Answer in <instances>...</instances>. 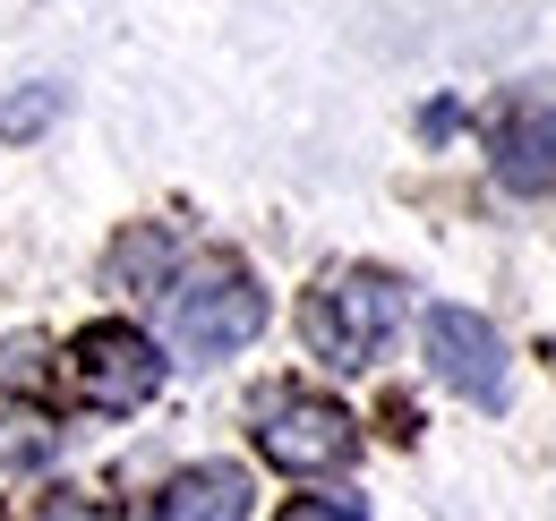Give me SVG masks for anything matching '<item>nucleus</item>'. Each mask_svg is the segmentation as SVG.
<instances>
[{
	"label": "nucleus",
	"mask_w": 556,
	"mask_h": 521,
	"mask_svg": "<svg viewBox=\"0 0 556 521\" xmlns=\"http://www.w3.org/2000/svg\"><path fill=\"white\" fill-rule=\"evenodd\" d=\"M403 308H412V291H403L394 274H377V265H343V274H326V282L308 291L300 333H308V351H317L326 368H377L386 342L403 333Z\"/></svg>",
	"instance_id": "obj_1"
},
{
	"label": "nucleus",
	"mask_w": 556,
	"mask_h": 521,
	"mask_svg": "<svg viewBox=\"0 0 556 521\" xmlns=\"http://www.w3.org/2000/svg\"><path fill=\"white\" fill-rule=\"evenodd\" d=\"M163 317L180 359H231L240 342L266 333V291L240 257H198L180 282H163Z\"/></svg>",
	"instance_id": "obj_2"
},
{
	"label": "nucleus",
	"mask_w": 556,
	"mask_h": 521,
	"mask_svg": "<svg viewBox=\"0 0 556 521\" xmlns=\"http://www.w3.org/2000/svg\"><path fill=\"white\" fill-rule=\"evenodd\" d=\"M257 454L275 461V470H343L351 454H359V428H351L343 402H326V393H300L282 385L257 402Z\"/></svg>",
	"instance_id": "obj_3"
},
{
	"label": "nucleus",
	"mask_w": 556,
	"mask_h": 521,
	"mask_svg": "<svg viewBox=\"0 0 556 521\" xmlns=\"http://www.w3.org/2000/svg\"><path fill=\"white\" fill-rule=\"evenodd\" d=\"M77 368V393L94 402V410H146L154 393H163V351L146 342L138 326H86L70 351Z\"/></svg>",
	"instance_id": "obj_4"
},
{
	"label": "nucleus",
	"mask_w": 556,
	"mask_h": 521,
	"mask_svg": "<svg viewBox=\"0 0 556 521\" xmlns=\"http://www.w3.org/2000/svg\"><path fill=\"white\" fill-rule=\"evenodd\" d=\"M428 368H437V385H454L463 402L505 410V342H496L488 317H471V308H437V317H428Z\"/></svg>",
	"instance_id": "obj_5"
},
{
	"label": "nucleus",
	"mask_w": 556,
	"mask_h": 521,
	"mask_svg": "<svg viewBox=\"0 0 556 521\" xmlns=\"http://www.w3.org/2000/svg\"><path fill=\"white\" fill-rule=\"evenodd\" d=\"M249 505H257V487H249L240 461H198L154 496L146 521H249Z\"/></svg>",
	"instance_id": "obj_6"
},
{
	"label": "nucleus",
	"mask_w": 556,
	"mask_h": 521,
	"mask_svg": "<svg viewBox=\"0 0 556 521\" xmlns=\"http://www.w3.org/2000/svg\"><path fill=\"white\" fill-rule=\"evenodd\" d=\"M496 180L505 189H556V103L514 112L496 129Z\"/></svg>",
	"instance_id": "obj_7"
},
{
	"label": "nucleus",
	"mask_w": 556,
	"mask_h": 521,
	"mask_svg": "<svg viewBox=\"0 0 556 521\" xmlns=\"http://www.w3.org/2000/svg\"><path fill=\"white\" fill-rule=\"evenodd\" d=\"M282 521H368V513H359L351 496H300V505H291Z\"/></svg>",
	"instance_id": "obj_8"
},
{
	"label": "nucleus",
	"mask_w": 556,
	"mask_h": 521,
	"mask_svg": "<svg viewBox=\"0 0 556 521\" xmlns=\"http://www.w3.org/2000/svg\"><path fill=\"white\" fill-rule=\"evenodd\" d=\"M52 120V94H17V103H0V129H43Z\"/></svg>",
	"instance_id": "obj_9"
}]
</instances>
